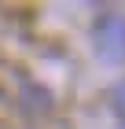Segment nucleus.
<instances>
[{
  "label": "nucleus",
  "instance_id": "1",
  "mask_svg": "<svg viewBox=\"0 0 125 129\" xmlns=\"http://www.w3.org/2000/svg\"><path fill=\"white\" fill-rule=\"evenodd\" d=\"M96 55L107 63H125V19L121 15H103L96 22Z\"/></svg>",
  "mask_w": 125,
  "mask_h": 129
},
{
  "label": "nucleus",
  "instance_id": "2",
  "mask_svg": "<svg viewBox=\"0 0 125 129\" xmlns=\"http://www.w3.org/2000/svg\"><path fill=\"white\" fill-rule=\"evenodd\" d=\"M121 107H125V89H121Z\"/></svg>",
  "mask_w": 125,
  "mask_h": 129
}]
</instances>
